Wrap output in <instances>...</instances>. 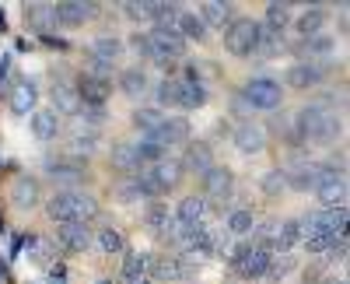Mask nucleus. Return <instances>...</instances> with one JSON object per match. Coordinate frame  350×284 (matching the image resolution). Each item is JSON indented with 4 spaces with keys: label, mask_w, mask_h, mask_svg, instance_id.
Listing matches in <instances>:
<instances>
[{
    "label": "nucleus",
    "mask_w": 350,
    "mask_h": 284,
    "mask_svg": "<svg viewBox=\"0 0 350 284\" xmlns=\"http://www.w3.org/2000/svg\"><path fill=\"white\" fill-rule=\"evenodd\" d=\"M291 133L295 140H315V144H333V140L343 133V120L333 109H326L323 102L301 105L298 116L291 120Z\"/></svg>",
    "instance_id": "1"
},
{
    "label": "nucleus",
    "mask_w": 350,
    "mask_h": 284,
    "mask_svg": "<svg viewBox=\"0 0 350 284\" xmlns=\"http://www.w3.org/2000/svg\"><path fill=\"white\" fill-rule=\"evenodd\" d=\"M46 214L56 224H88L98 214V201L81 193V190H60V193H53V201L46 204Z\"/></svg>",
    "instance_id": "2"
},
{
    "label": "nucleus",
    "mask_w": 350,
    "mask_h": 284,
    "mask_svg": "<svg viewBox=\"0 0 350 284\" xmlns=\"http://www.w3.org/2000/svg\"><path fill=\"white\" fill-rule=\"evenodd\" d=\"M179 183H183V165L172 162V158H161V162L148 165V168L140 172L137 190H140V196H165V193H172L175 186H179Z\"/></svg>",
    "instance_id": "3"
},
{
    "label": "nucleus",
    "mask_w": 350,
    "mask_h": 284,
    "mask_svg": "<svg viewBox=\"0 0 350 284\" xmlns=\"http://www.w3.org/2000/svg\"><path fill=\"white\" fill-rule=\"evenodd\" d=\"M259 42H262V25L252 18H231V25L224 28V49L235 56L259 53Z\"/></svg>",
    "instance_id": "4"
},
{
    "label": "nucleus",
    "mask_w": 350,
    "mask_h": 284,
    "mask_svg": "<svg viewBox=\"0 0 350 284\" xmlns=\"http://www.w3.org/2000/svg\"><path fill=\"white\" fill-rule=\"evenodd\" d=\"M270 260H273V253H267V249L256 246V242H239L235 253H231V267H235L239 277H245V281L262 277V274H267V267H270Z\"/></svg>",
    "instance_id": "5"
},
{
    "label": "nucleus",
    "mask_w": 350,
    "mask_h": 284,
    "mask_svg": "<svg viewBox=\"0 0 350 284\" xmlns=\"http://www.w3.org/2000/svg\"><path fill=\"white\" fill-rule=\"evenodd\" d=\"M315 196L323 207H347V176L333 162H323V176L315 183Z\"/></svg>",
    "instance_id": "6"
},
{
    "label": "nucleus",
    "mask_w": 350,
    "mask_h": 284,
    "mask_svg": "<svg viewBox=\"0 0 350 284\" xmlns=\"http://www.w3.org/2000/svg\"><path fill=\"white\" fill-rule=\"evenodd\" d=\"M148 42H151V60L161 64V67H168L172 60H183L186 56V42L179 39L175 28H154V32L148 36Z\"/></svg>",
    "instance_id": "7"
},
{
    "label": "nucleus",
    "mask_w": 350,
    "mask_h": 284,
    "mask_svg": "<svg viewBox=\"0 0 350 284\" xmlns=\"http://www.w3.org/2000/svg\"><path fill=\"white\" fill-rule=\"evenodd\" d=\"M280 176H284V186L291 190H315L319 176H323V162H308V158H298V162H291L287 168H280Z\"/></svg>",
    "instance_id": "8"
},
{
    "label": "nucleus",
    "mask_w": 350,
    "mask_h": 284,
    "mask_svg": "<svg viewBox=\"0 0 350 284\" xmlns=\"http://www.w3.org/2000/svg\"><path fill=\"white\" fill-rule=\"evenodd\" d=\"M242 95H245V102H249L252 109H277V105L284 102L280 84L270 81V77H252L245 88H242Z\"/></svg>",
    "instance_id": "9"
},
{
    "label": "nucleus",
    "mask_w": 350,
    "mask_h": 284,
    "mask_svg": "<svg viewBox=\"0 0 350 284\" xmlns=\"http://www.w3.org/2000/svg\"><path fill=\"white\" fill-rule=\"evenodd\" d=\"M46 172H49L53 183L70 186V183H84L88 179V165L81 158H74V155H60V158H46Z\"/></svg>",
    "instance_id": "10"
},
{
    "label": "nucleus",
    "mask_w": 350,
    "mask_h": 284,
    "mask_svg": "<svg viewBox=\"0 0 350 284\" xmlns=\"http://www.w3.org/2000/svg\"><path fill=\"white\" fill-rule=\"evenodd\" d=\"M326 74H329L326 64H291L284 81H287V88H295V92H308L315 84H323Z\"/></svg>",
    "instance_id": "11"
},
{
    "label": "nucleus",
    "mask_w": 350,
    "mask_h": 284,
    "mask_svg": "<svg viewBox=\"0 0 350 284\" xmlns=\"http://www.w3.org/2000/svg\"><path fill=\"white\" fill-rule=\"evenodd\" d=\"M200 179H203V193L217 204L231 201V193H235V176H231V168H224V165H214L211 172H203Z\"/></svg>",
    "instance_id": "12"
},
{
    "label": "nucleus",
    "mask_w": 350,
    "mask_h": 284,
    "mask_svg": "<svg viewBox=\"0 0 350 284\" xmlns=\"http://www.w3.org/2000/svg\"><path fill=\"white\" fill-rule=\"evenodd\" d=\"M74 88H77V95H81V105H84V109H102V105H105V99H109V92H112V81L95 77V74H81V81L74 84Z\"/></svg>",
    "instance_id": "13"
},
{
    "label": "nucleus",
    "mask_w": 350,
    "mask_h": 284,
    "mask_svg": "<svg viewBox=\"0 0 350 284\" xmlns=\"http://www.w3.org/2000/svg\"><path fill=\"white\" fill-rule=\"evenodd\" d=\"M53 14H56V25L77 28L98 14V4H92V0H67V4H53Z\"/></svg>",
    "instance_id": "14"
},
{
    "label": "nucleus",
    "mask_w": 350,
    "mask_h": 284,
    "mask_svg": "<svg viewBox=\"0 0 350 284\" xmlns=\"http://www.w3.org/2000/svg\"><path fill=\"white\" fill-rule=\"evenodd\" d=\"M148 140H154L158 148H175V144H183V140H189V120H183V116H165V120L158 123V130H154Z\"/></svg>",
    "instance_id": "15"
},
{
    "label": "nucleus",
    "mask_w": 350,
    "mask_h": 284,
    "mask_svg": "<svg viewBox=\"0 0 350 284\" xmlns=\"http://www.w3.org/2000/svg\"><path fill=\"white\" fill-rule=\"evenodd\" d=\"M235 148H239L242 155H259V151H267V130H262L259 123H252V120L239 123V130H235Z\"/></svg>",
    "instance_id": "16"
},
{
    "label": "nucleus",
    "mask_w": 350,
    "mask_h": 284,
    "mask_svg": "<svg viewBox=\"0 0 350 284\" xmlns=\"http://www.w3.org/2000/svg\"><path fill=\"white\" fill-rule=\"evenodd\" d=\"M81 95H77V88L74 84H53V112L56 116H81Z\"/></svg>",
    "instance_id": "17"
},
{
    "label": "nucleus",
    "mask_w": 350,
    "mask_h": 284,
    "mask_svg": "<svg viewBox=\"0 0 350 284\" xmlns=\"http://www.w3.org/2000/svg\"><path fill=\"white\" fill-rule=\"evenodd\" d=\"M36 102H39V92H36L32 81H18L11 88V95H8V105H11V112H18V116L36 112Z\"/></svg>",
    "instance_id": "18"
},
{
    "label": "nucleus",
    "mask_w": 350,
    "mask_h": 284,
    "mask_svg": "<svg viewBox=\"0 0 350 284\" xmlns=\"http://www.w3.org/2000/svg\"><path fill=\"white\" fill-rule=\"evenodd\" d=\"M179 165H183V172H193V176L211 172V168H214V151H211V144H203V140H196V144L186 151V158H183Z\"/></svg>",
    "instance_id": "19"
},
{
    "label": "nucleus",
    "mask_w": 350,
    "mask_h": 284,
    "mask_svg": "<svg viewBox=\"0 0 350 284\" xmlns=\"http://www.w3.org/2000/svg\"><path fill=\"white\" fill-rule=\"evenodd\" d=\"M56 242L70 253H84L92 246V229H88V224H60V229H56Z\"/></svg>",
    "instance_id": "20"
},
{
    "label": "nucleus",
    "mask_w": 350,
    "mask_h": 284,
    "mask_svg": "<svg viewBox=\"0 0 350 284\" xmlns=\"http://www.w3.org/2000/svg\"><path fill=\"white\" fill-rule=\"evenodd\" d=\"M336 42L329 36H312V39H301L298 42V56H301V64H315V60H326V56H333Z\"/></svg>",
    "instance_id": "21"
},
{
    "label": "nucleus",
    "mask_w": 350,
    "mask_h": 284,
    "mask_svg": "<svg viewBox=\"0 0 350 284\" xmlns=\"http://www.w3.org/2000/svg\"><path fill=\"white\" fill-rule=\"evenodd\" d=\"M11 204L21 207V211H32L39 204V183L32 176H18L11 183Z\"/></svg>",
    "instance_id": "22"
},
{
    "label": "nucleus",
    "mask_w": 350,
    "mask_h": 284,
    "mask_svg": "<svg viewBox=\"0 0 350 284\" xmlns=\"http://www.w3.org/2000/svg\"><path fill=\"white\" fill-rule=\"evenodd\" d=\"M203 214H207L203 196H186V201H179V207H175V221L186 224V229H196V224H203Z\"/></svg>",
    "instance_id": "23"
},
{
    "label": "nucleus",
    "mask_w": 350,
    "mask_h": 284,
    "mask_svg": "<svg viewBox=\"0 0 350 284\" xmlns=\"http://www.w3.org/2000/svg\"><path fill=\"white\" fill-rule=\"evenodd\" d=\"M298 242H301V224L295 218L280 221L277 224V235H273V257H277V253H291Z\"/></svg>",
    "instance_id": "24"
},
{
    "label": "nucleus",
    "mask_w": 350,
    "mask_h": 284,
    "mask_svg": "<svg viewBox=\"0 0 350 284\" xmlns=\"http://www.w3.org/2000/svg\"><path fill=\"white\" fill-rule=\"evenodd\" d=\"M151 88V81H148V70H140V67H126L120 74V92L130 95V99H140V95H148Z\"/></svg>",
    "instance_id": "25"
},
{
    "label": "nucleus",
    "mask_w": 350,
    "mask_h": 284,
    "mask_svg": "<svg viewBox=\"0 0 350 284\" xmlns=\"http://www.w3.org/2000/svg\"><path fill=\"white\" fill-rule=\"evenodd\" d=\"M28 123H32V133H36L39 140H53L56 133H60V116H56L53 109H36Z\"/></svg>",
    "instance_id": "26"
},
{
    "label": "nucleus",
    "mask_w": 350,
    "mask_h": 284,
    "mask_svg": "<svg viewBox=\"0 0 350 284\" xmlns=\"http://www.w3.org/2000/svg\"><path fill=\"white\" fill-rule=\"evenodd\" d=\"M175 32H179L183 42H186V39L203 42V39H207V25H203L200 14H193V11H179V18H175Z\"/></svg>",
    "instance_id": "27"
},
{
    "label": "nucleus",
    "mask_w": 350,
    "mask_h": 284,
    "mask_svg": "<svg viewBox=\"0 0 350 284\" xmlns=\"http://www.w3.org/2000/svg\"><path fill=\"white\" fill-rule=\"evenodd\" d=\"M92 56L112 67V64L123 56V39H120V36H98V39L92 42Z\"/></svg>",
    "instance_id": "28"
},
{
    "label": "nucleus",
    "mask_w": 350,
    "mask_h": 284,
    "mask_svg": "<svg viewBox=\"0 0 350 284\" xmlns=\"http://www.w3.org/2000/svg\"><path fill=\"white\" fill-rule=\"evenodd\" d=\"M25 21L36 28L39 36H46L49 28L56 25V14H53V4H28L25 8Z\"/></svg>",
    "instance_id": "29"
},
{
    "label": "nucleus",
    "mask_w": 350,
    "mask_h": 284,
    "mask_svg": "<svg viewBox=\"0 0 350 284\" xmlns=\"http://www.w3.org/2000/svg\"><path fill=\"white\" fill-rule=\"evenodd\" d=\"M112 168H120V172H137L140 168V158H137V144H112V155H109Z\"/></svg>",
    "instance_id": "30"
},
{
    "label": "nucleus",
    "mask_w": 350,
    "mask_h": 284,
    "mask_svg": "<svg viewBox=\"0 0 350 284\" xmlns=\"http://www.w3.org/2000/svg\"><path fill=\"white\" fill-rule=\"evenodd\" d=\"M326 11L323 8H312V11H305L298 21H295V28H298V36L301 39H312V36H319V32H323V28H326Z\"/></svg>",
    "instance_id": "31"
},
{
    "label": "nucleus",
    "mask_w": 350,
    "mask_h": 284,
    "mask_svg": "<svg viewBox=\"0 0 350 284\" xmlns=\"http://www.w3.org/2000/svg\"><path fill=\"white\" fill-rule=\"evenodd\" d=\"M200 21L203 25H214V28H228L231 25V4H221V0H211V4L200 8Z\"/></svg>",
    "instance_id": "32"
},
{
    "label": "nucleus",
    "mask_w": 350,
    "mask_h": 284,
    "mask_svg": "<svg viewBox=\"0 0 350 284\" xmlns=\"http://www.w3.org/2000/svg\"><path fill=\"white\" fill-rule=\"evenodd\" d=\"M148 274L158 277V281H179L183 277L179 260L175 257H148Z\"/></svg>",
    "instance_id": "33"
},
{
    "label": "nucleus",
    "mask_w": 350,
    "mask_h": 284,
    "mask_svg": "<svg viewBox=\"0 0 350 284\" xmlns=\"http://www.w3.org/2000/svg\"><path fill=\"white\" fill-rule=\"evenodd\" d=\"M287 25H291V4H280V0H273V4H267V28H262V32H270V36H280Z\"/></svg>",
    "instance_id": "34"
},
{
    "label": "nucleus",
    "mask_w": 350,
    "mask_h": 284,
    "mask_svg": "<svg viewBox=\"0 0 350 284\" xmlns=\"http://www.w3.org/2000/svg\"><path fill=\"white\" fill-rule=\"evenodd\" d=\"M98 144H102V133H98V130H92V127H88V130H84V127H77V130H74V137H70V151H74V158H77V155H92Z\"/></svg>",
    "instance_id": "35"
},
{
    "label": "nucleus",
    "mask_w": 350,
    "mask_h": 284,
    "mask_svg": "<svg viewBox=\"0 0 350 284\" xmlns=\"http://www.w3.org/2000/svg\"><path fill=\"white\" fill-rule=\"evenodd\" d=\"M179 105H183V109H200V105H207V84H203V81H183Z\"/></svg>",
    "instance_id": "36"
},
{
    "label": "nucleus",
    "mask_w": 350,
    "mask_h": 284,
    "mask_svg": "<svg viewBox=\"0 0 350 284\" xmlns=\"http://www.w3.org/2000/svg\"><path fill=\"white\" fill-rule=\"evenodd\" d=\"M148 274V253H126V260H123V277L140 284V277Z\"/></svg>",
    "instance_id": "37"
},
{
    "label": "nucleus",
    "mask_w": 350,
    "mask_h": 284,
    "mask_svg": "<svg viewBox=\"0 0 350 284\" xmlns=\"http://www.w3.org/2000/svg\"><path fill=\"white\" fill-rule=\"evenodd\" d=\"M179 92H183V77H165L158 84L154 99H158V105H179Z\"/></svg>",
    "instance_id": "38"
},
{
    "label": "nucleus",
    "mask_w": 350,
    "mask_h": 284,
    "mask_svg": "<svg viewBox=\"0 0 350 284\" xmlns=\"http://www.w3.org/2000/svg\"><path fill=\"white\" fill-rule=\"evenodd\" d=\"M161 120H165V116H161L158 109H137V112H133V130H140V133L151 137V133L158 130Z\"/></svg>",
    "instance_id": "39"
},
{
    "label": "nucleus",
    "mask_w": 350,
    "mask_h": 284,
    "mask_svg": "<svg viewBox=\"0 0 350 284\" xmlns=\"http://www.w3.org/2000/svg\"><path fill=\"white\" fill-rule=\"evenodd\" d=\"M252 229H256V221H252V214H249V211H231V214H228V232H231V235L245 239Z\"/></svg>",
    "instance_id": "40"
},
{
    "label": "nucleus",
    "mask_w": 350,
    "mask_h": 284,
    "mask_svg": "<svg viewBox=\"0 0 350 284\" xmlns=\"http://www.w3.org/2000/svg\"><path fill=\"white\" fill-rule=\"evenodd\" d=\"M298 267V260L295 257H291V253H280V257H273L270 260V267H267V274L273 277V281H280V277H287L291 270H295Z\"/></svg>",
    "instance_id": "41"
},
{
    "label": "nucleus",
    "mask_w": 350,
    "mask_h": 284,
    "mask_svg": "<svg viewBox=\"0 0 350 284\" xmlns=\"http://www.w3.org/2000/svg\"><path fill=\"white\" fill-rule=\"evenodd\" d=\"M98 246H102L105 253H123V246H126V242H123V232L109 224V229H102V232H98Z\"/></svg>",
    "instance_id": "42"
},
{
    "label": "nucleus",
    "mask_w": 350,
    "mask_h": 284,
    "mask_svg": "<svg viewBox=\"0 0 350 284\" xmlns=\"http://www.w3.org/2000/svg\"><path fill=\"white\" fill-rule=\"evenodd\" d=\"M144 221H148L151 232H161L165 224H168V207H165V204H151L148 214H144Z\"/></svg>",
    "instance_id": "43"
},
{
    "label": "nucleus",
    "mask_w": 350,
    "mask_h": 284,
    "mask_svg": "<svg viewBox=\"0 0 350 284\" xmlns=\"http://www.w3.org/2000/svg\"><path fill=\"white\" fill-rule=\"evenodd\" d=\"M259 186H262V193H267V196H280V193L287 190V186H284V176H280V168H273V172L262 176Z\"/></svg>",
    "instance_id": "44"
},
{
    "label": "nucleus",
    "mask_w": 350,
    "mask_h": 284,
    "mask_svg": "<svg viewBox=\"0 0 350 284\" xmlns=\"http://www.w3.org/2000/svg\"><path fill=\"white\" fill-rule=\"evenodd\" d=\"M123 14L130 21H151V4L148 0H130V4H123Z\"/></svg>",
    "instance_id": "45"
},
{
    "label": "nucleus",
    "mask_w": 350,
    "mask_h": 284,
    "mask_svg": "<svg viewBox=\"0 0 350 284\" xmlns=\"http://www.w3.org/2000/svg\"><path fill=\"white\" fill-rule=\"evenodd\" d=\"M301 242H305V249H308V253H329L336 239L323 232V235H308V239H301Z\"/></svg>",
    "instance_id": "46"
},
{
    "label": "nucleus",
    "mask_w": 350,
    "mask_h": 284,
    "mask_svg": "<svg viewBox=\"0 0 350 284\" xmlns=\"http://www.w3.org/2000/svg\"><path fill=\"white\" fill-rule=\"evenodd\" d=\"M130 46H133L140 56H148V60H151V42H148V36H144V32H137V36L130 39Z\"/></svg>",
    "instance_id": "47"
},
{
    "label": "nucleus",
    "mask_w": 350,
    "mask_h": 284,
    "mask_svg": "<svg viewBox=\"0 0 350 284\" xmlns=\"http://www.w3.org/2000/svg\"><path fill=\"white\" fill-rule=\"evenodd\" d=\"M120 201H123V204L140 201V190H137V186H123V190H120Z\"/></svg>",
    "instance_id": "48"
},
{
    "label": "nucleus",
    "mask_w": 350,
    "mask_h": 284,
    "mask_svg": "<svg viewBox=\"0 0 350 284\" xmlns=\"http://www.w3.org/2000/svg\"><path fill=\"white\" fill-rule=\"evenodd\" d=\"M49 284H67V270L64 267H49Z\"/></svg>",
    "instance_id": "49"
},
{
    "label": "nucleus",
    "mask_w": 350,
    "mask_h": 284,
    "mask_svg": "<svg viewBox=\"0 0 350 284\" xmlns=\"http://www.w3.org/2000/svg\"><path fill=\"white\" fill-rule=\"evenodd\" d=\"M98 284H109V281H98Z\"/></svg>",
    "instance_id": "50"
}]
</instances>
